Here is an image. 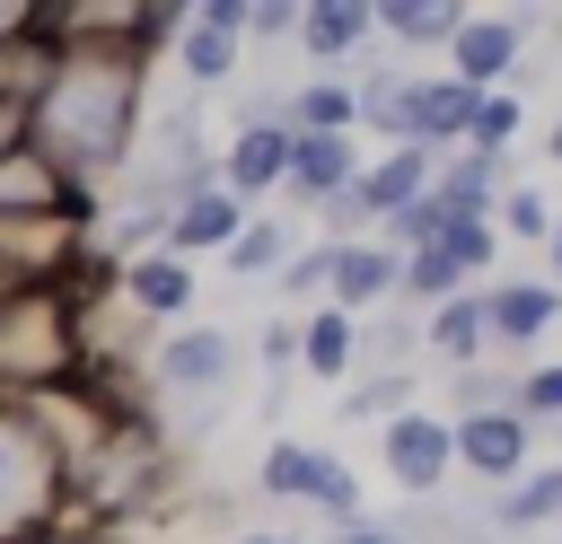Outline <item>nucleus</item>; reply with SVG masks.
<instances>
[{"label":"nucleus","instance_id":"1","mask_svg":"<svg viewBox=\"0 0 562 544\" xmlns=\"http://www.w3.org/2000/svg\"><path fill=\"white\" fill-rule=\"evenodd\" d=\"M26 132L70 184L105 193V175H123L149 132V53L123 35H61V61L35 88Z\"/></svg>","mask_w":562,"mask_h":544},{"label":"nucleus","instance_id":"2","mask_svg":"<svg viewBox=\"0 0 562 544\" xmlns=\"http://www.w3.org/2000/svg\"><path fill=\"white\" fill-rule=\"evenodd\" d=\"M88 377V307L70 281H26L0 307V404H35Z\"/></svg>","mask_w":562,"mask_h":544},{"label":"nucleus","instance_id":"3","mask_svg":"<svg viewBox=\"0 0 562 544\" xmlns=\"http://www.w3.org/2000/svg\"><path fill=\"white\" fill-rule=\"evenodd\" d=\"M79 518V483L35 404H0V544H53Z\"/></svg>","mask_w":562,"mask_h":544},{"label":"nucleus","instance_id":"4","mask_svg":"<svg viewBox=\"0 0 562 544\" xmlns=\"http://www.w3.org/2000/svg\"><path fill=\"white\" fill-rule=\"evenodd\" d=\"M237 369H246V342L220 333V325H176L149 351V377H158L167 412H220V395L237 386Z\"/></svg>","mask_w":562,"mask_h":544},{"label":"nucleus","instance_id":"5","mask_svg":"<svg viewBox=\"0 0 562 544\" xmlns=\"http://www.w3.org/2000/svg\"><path fill=\"white\" fill-rule=\"evenodd\" d=\"M211 175H220V193H228L237 211H263V202L281 193V175H290V123H281V97H255V105H246V123L220 140Z\"/></svg>","mask_w":562,"mask_h":544},{"label":"nucleus","instance_id":"6","mask_svg":"<svg viewBox=\"0 0 562 544\" xmlns=\"http://www.w3.org/2000/svg\"><path fill=\"white\" fill-rule=\"evenodd\" d=\"M378 465H386V483L395 491H413V500H430L448 474H457V439H448V412H395L386 430H378Z\"/></svg>","mask_w":562,"mask_h":544},{"label":"nucleus","instance_id":"7","mask_svg":"<svg viewBox=\"0 0 562 544\" xmlns=\"http://www.w3.org/2000/svg\"><path fill=\"white\" fill-rule=\"evenodd\" d=\"M518 70H527V18H483V9H465V26L448 35V79L474 88V97H492V88H509Z\"/></svg>","mask_w":562,"mask_h":544},{"label":"nucleus","instance_id":"8","mask_svg":"<svg viewBox=\"0 0 562 544\" xmlns=\"http://www.w3.org/2000/svg\"><path fill=\"white\" fill-rule=\"evenodd\" d=\"M448 439H457V465L474 474V483H492V491H509L527 465H536V430L501 404V412H465V421H448Z\"/></svg>","mask_w":562,"mask_h":544},{"label":"nucleus","instance_id":"9","mask_svg":"<svg viewBox=\"0 0 562 544\" xmlns=\"http://www.w3.org/2000/svg\"><path fill=\"white\" fill-rule=\"evenodd\" d=\"M553 325H562V290L553 281H536V272L483 281V333H492V351H536Z\"/></svg>","mask_w":562,"mask_h":544},{"label":"nucleus","instance_id":"10","mask_svg":"<svg viewBox=\"0 0 562 544\" xmlns=\"http://www.w3.org/2000/svg\"><path fill=\"white\" fill-rule=\"evenodd\" d=\"M351 175H360V140H351V132H290V175H281V193H290L299 211L342 202Z\"/></svg>","mask_w":562,"mask_h":544},{"label":"nucleus","instance_id":"11","mask_svg":"<svg viewBox=\"0 0 562 544\" xmlns=\"http://www.w3.org/2000/svg\"><path fill=\"white\" fill-rule=\"evenodd\" d=\"M395 290H404V254H395L386 237L334 246V272H325V307H342V316H378V307H395Z\"/></svg>","mask_w":562,"mask_h":544},{"label":"nucleus","instance_id":"12","mask_svg":"<svg viewBox=\"0 0 562 544\" xmlns=\"http://www.w3.org/2000/svg\"><path fill=\"white\" fill-rule=\"evenodd\" d=\"M422 193H430V149H378V158H360V175H351V202H360L369 228H386V219L413 211Z\"/></svg>","mask_w":562,"mask_h":544},{"label":"nucleus","instance_id":"13","mask_svg":"<svg viewBox=\"0 0 562 544\" xmlns=\"http://www.w3.org/2000/svg\"><path fill=\"white\" fill-rule=\"evenodd\" d=\"M299 53L307 61H351V53H378V18L369 0H299Z\"/></svg>","mask_w":562,"mask_h":544},{"label":"nucleus","instance_id":"14","mask_svg":"<svg viewBox=\"0 0 562 544\" xmlns=\"http://www.w3.org/2000/svg\"><path fill=\"white\" fill-rule=\"evenodd\" d=\"M237 228H246V211H237V202L220 193V175H211V184H193V193L167 211V237H158V246H167L176 263H184V254H228Z\"/></svg>","mask_w":562,"mask_h":544},{"label":"nucleus","instance_id":"15","mask_svg":"<svg viewBox=\"0 0 562 544\" xmlns=\"http://www.w3.org/2000/svg\"><path fill=\"white\" fill-rule=\"evenodd\" d=\"M114 281H123V307H132L140 325H176V316L193 307V263H176L167 246H158V254H132Z\"/></svg>","mask_w":562,"mask_h":544},{"label":"nucleus","instance_id":"16","mask_svg":"<svg viewBox=\"0 0 562 544\" xmlns=\"http://www.w3.org/2000/svg\"><path fill=\"white\" fill-rule=\"evenodd\" d=\"M422 351L448 360V369H483L492 360V333H483V290H457L439 307H422Z\"/></svg>","mask_w":562,"mask_h":544},{"label":"nucleus","instance_id":"17","mask_svg":"<svg viewBox=\"0 0 562 544\" xmlns=\"http://www.w3.org/2000/svg\"><path fill=\"white\" fill-rule=\"evenodd\" d=\"M501 158H474V149H448V158H430V202L448 211V219H492V202H501Z\"/></svg>","mask_w":562,"mask_h":544},{"label":"nucleus","instance_id":"18","mask_svg":"<svg viewBox=\"0 0 562 544\" xmlns=\"http://www.w3.org/2000/svg\"><path fill=\"white\" fill-rule=\"evenodd\" d=\"M299 246H307V237H299V219H290V211H246V228L228 237V254H220V263H228L237 281H281V263H290Z\"/></svg>","mask_w":562,"mask_h":544},{"label":"nucleus","instance_id":"19","mask_svg":"<svg viewBox=\"0 0 562 544\" xmlns=\"http://www.w3.org/2000/svg\"><path fill=\"white\" fill-rule=\"evenodd\" d=\"M351 360H360V316H342V307H307V316H299V377L342 386Z\"/></svg>","mask_w":562,"mask_h":544},{"label":"nucleus","instance_id":"20","mask_svg":"<svg viewBox=\"0 0 562 544\" xmlns=\"http://www.w3.org/2000/svg\"><path fill=\"white\" fill-rule=\"evenodd\" d=\"M369 18H378V35L404 44V53H448V35L465 26L457 0H369Z\"/></svg>","mask_w":562,"mask_h":544},{"label":"nucleus","instance_id":"21","mask_svg":"<svg viewBox=\"0 0 562 544\" xmlns=\"http://www.w3.org/2000/svg\"><path fill=\"white\" fill-rule=\"evenodd\" d=\"M562 518V465L536 456L509 491H492V535H527V526H553Z\"/></svg>","mask_w":562,"mask_h":544},{"label":"nucleus","instance_id":"22","mask_svg":"<svg viewBox=\"0 0 562 544\" xmlns=\"http://www.w3.org/2000/svg\"><path fill=\"white\" fill-rule=\"evenodd\" d=\"M167 53H176V70H184L193 88H220V79H237V70H246V44H237V35H220V26H202V18H193V0H184V35H176Z\"/></svg>","mask_w":562,"mask_h":544},{"label":"nucleus","instance_id":"23","mask_svg":"<svg viewBox=\"0 0 562 544\" xmlns=\"http://www.w3.org/2000/svg\"><path fill=\"white\" fill-rule=\"evenodd\" d=\"M281 123L290 132H360V97H351V79H299L290 97H281Z\"/></svg>","mask_w":562,"mask_h":544},{"label":"nucleus","instance_id":"24","mask_svg":"<svg viewBox=\"0 0 562 544\" xmlns=\"http://www.w3.org/2000/svg\"><path fill=\"white\" fill-rule=\"evenodd\" d=\"M553 219H562V211H553L544 184H501V202H492V237H501V246H544Z\"/></svg>","mask_w":562,"mask_h":544},{"label":"nucleus","instance_id":"25","mask_svg":"<svg viewBox=\"0 0 562 544\" xmlns=\"http://www.w3.org/2000/svg\"><path fill=\"white\" fill-rule=\"evenodd\" d=\"M316 474H325V447H307V439H272L263 447V500H316Z\"/></svg>","mask_w":562,"mask_h":544},{"label":"nucleus","instance_id":"26","mask_svg":"<svg viewBox=\"0 0 562 544\" xmlns=\"http://www.w3.org/2000/svg\"><path fill=\"white\" fill-rule=\"evenodd\" d=\"M518 132H527V97H518V88L474 97V123H465V149H474V158H501Z\"/></svg>","mask_w":562,"mask_h":544},{"label":"nucleus","instance_id":"27","mask_svg":"<svg viewBox=\"0 0 562 544\" xmlns=\"http://www.w3.org/2000/svg\"><path fill=\"white\" fill-rule=\"evenodd\" d=\"M413 395H422L413 369H369V377L342 395V421H378V430H386L395 412H413Z\"/></svg>","mask_w":562,"mask_h":544},{"label":"nucleus","instance_id":"28","mask_svg":"<svg viewBox=\"0 0 562 544\" xmlns=\"http://www.w3.org/2000/svg\"><path fill=\"white\" fill-rule=\"evenodd\" d=\"M509 412L527 430H562V360H527L518 386H509Z\"/></svg>","mask_w":562,"mask_h":544},{"label":"nucleus","instance_id":"29","mask_svg":"<svg viewBox=\"0 0 562 544\" xmlns=\"http://www.w3.org/2000/svg\"><path fill=\"white\" fill-rule=\"evenodd\" d=\"M360 351H369L378 369H404V360L422 351V316H404V307H378V316H360Z\"/></svg>","mask_w":562,"mask_h":544},{"label":"nucleus","instance_id":"30","mask_svg":"<svg viewBox=\"0 0 562 544\" xmlns=\"http://www.w3.org/2000/svg\"><path fill=\"white\" fill-rule=\"evenodd\" d=\"M325 272H334V246H325V237H307V246L281 263V281H272V290H281V298H316V307H325Z\"/></svg>","mask_w":562,"mask_h":544},{"label":"nucleus","instance_id":"31","mask_svg":"<svg viewBox=\"0 0 562 544\" xmlns=\"http://www.w3.org/2000/svg\"><path fill=\"white\" fill-rule=\"evenodd\" d=\"M255 360H263V369H299V316H272V325L255 333Z\"/></svg>","mask_w":562,"mask_h":544},{"label":"nucleus","instance_id":"32","mask_svg":"<svg viewBox=\"0 0 562 544\" xmlns=\"http://www.w3.org/2000/svg\"><path fill=\"white\" fill-rule=\"evenodd\" d=\"M255 35H299V0H246V44Z\"/></svg>","mask_w":562,"mask_h":544},{"label":"nucleus","instance_id":"33","mask_svg":"<svg viewBox=\"0 0 562 544\" xmlns=\"http://www.w3.org/2000/svg\"><path fill=\"white\" fill-rule=\"evenodd\" d=\"M193 18H202V26H220V35H237V44H246V0H193Z\"/></svg>","mask_w":562,"mask_h":544},{"label":"nucleus","instance_id":"34","mask_svg":"<svg viewBox=\"0 0 562 544\" xmlns=\"http://www.w3.org/2000/svg\"><path fill=\"white\" fill-rule=\"evenodd\" d=\"M26 140H35V132H26V105H18V97H0V158H9V149H26Z\"/></svg>","mask_w":562,"mask_h":544},{"label":"nucleus","instance_id":"35","mask_svg":"<svg viewBox=\"0 0 562 544\" xmlns=\"http://www.w3.org/2000/svg\"><path fill=\"white\" fill-rule=\"evenodd\" d=\"M536 254H544V272H536V281H553V290H562V219H553V237H544Z\"/></svg>","mask_w":562,"mask_h":544},{"label":"nucleus","instance_id":"36","mask_svg":"<svg viewBox=\"0 0 562 544\" xmlns=\"http://www.w3.org/2000/svg\"><path fill=\"white\" fill-rule=\"evenodd\" d=\"M26 18H35V0H0V44H9V35L26 26Z\"/></svg>","mask_w":562,"mask_h":544},{"label":"nucleus","instance_id":"37","mask_svg":"<svg viewBox=\"0 0 562 544\" xmlns=\"http://www.w3.org/2000/svg\"><path fill=\"white\" fill-rule=\"evenodd\" d=\"M544 158H553V167H562V114H553V123H544Z\"/></svg>","mask_w":562,"mask_h":544},{"label":"nucleus","instance_id":"38","mask_svg":"<svg viewBox=\"0 0 562 544\" xmlns=\"http://www.w3.org/2000/svg\"><path fill=\"white\" fill-rule=\"evenodd\" d=\"M18 290H26V281H9V272H0V307H9V298H18Z\"/></svg>","mask_w":562,"mask_h":544},{"label":"nucleus","instance_id":"39","mask_svg":"<svg viewBox=\"0 0 562 544\" xmlns=\"http://www.w3.org/2000/svg\"><path fill=\"white\" fill-rule=\"evenodd\" d=\"M553 26H562V9H553Z\"/></svg>","mask_w":562,"mask_h":544}]
</instances>
